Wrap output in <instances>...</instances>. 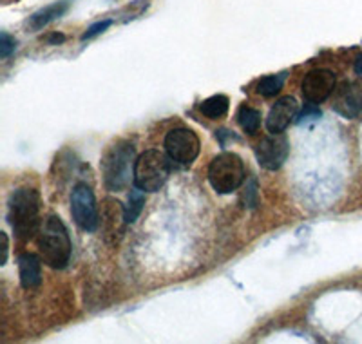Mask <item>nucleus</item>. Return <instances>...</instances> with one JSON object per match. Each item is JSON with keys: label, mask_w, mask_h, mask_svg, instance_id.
<instances>
[{"label": "nucleus", "mask_w": 362, "mask_h": 344, "mask_svg": "<svg viewBox=\"0 0 362 344\" xmlns=\"http://www.w3.org/2000/svg\"><path fill=\"white\" fill-rule=\"evenodd\" d=\"M40 196L35 189H17L8 203V219L17 238L29 239L40 230Z\"/></svg>", "instance_id": "1"}, {"label": "nucleus", "mask_w": 362, "mask_h": 344, "mask_svg": "<svg viewBox=\"0 0 362 344\" xmlns=\"http://www.w3.org/2000/svg\"><path fill=\"white\" fill-rule=\"evenodd\" d=\"M38 250L51 268H64L71 259V238L66 225L57 216H49L38 230Z\"/></svg>", "instance_id": "2"}, {"label": "nucleus", "mask_w": 362, "mask_h": 344, "mask_svg": "<svg viewBox=\"0 0 362 344\" xmlns=\"http://www.w3.org/2000/svg\"><path fill=\"white\" fill-rule=\"evenodd\" d=\"M134 165H136V152L134 145L129 142H118L112 145L102 160L103 181L109 190H124L131 178H134Z\"/></svg>", "instance_id": "3"}, {"label": "nucleus", "mask_w": 362, "mask_h": 344, "mask_svg": "<svg viewBox=\"0 0 362 344\" xmlns=\"http://www.w3.org/2000/svg\"><path fill=\"white\" fill-rule=\"evenodd\" d=\"M170 174V164L161 151L151 149L136 158L134 185L144 193H158Z\"/></svg>", "instance_id": "4"}, {"label": "nucleus", "mask_w": 362, "mask_h": 344, "mask_svg": "<svg viewBox=\"0 0 362 344\" xmlns=\"http://www.w3.org/2000/svg\"><path fill=\"white\" fill-rule=\"evenodd\" d=\"M209 181L219 194H230L238 190L245 181L243 160L234 152H221L210 161Z\"/></svg>", "instance_id": "5"}, {"label": "nucleus", "mask_w": 362, "mask_h": 344, "mask_svg": "<svg viewBox=\"0 0 362 344\" xmlns=\"http://www.w3.org/2000/svg\"><path fill=\"white\" fill-rule=\"evenodd\" d=\"M71 214L74 223L86 232L98 229V209H96L95 193L87 183H78L71 194Z\"/></svg>", "instance_id": "6"}, {"label": "nucleus", "mask_w": 362, "mask_h": 344, "mask_svg": "<svg viewBox=\"0 0 362 344\" xmlns=\"http://www.w3.org/2000/svg\"><path fill=\"white\" fill-rule=\"evenodd\" d=\"M199 149L202 144L198 134L190 129H173L165 136V151L177 165H192L198 158Z\"/></svg>", "instance_id": "7"}, {"label": "nucleus", "mask_w": 362, "mask_h": 344, "mask_svg": "<svg viewBox=\"0 0 362 344\" xmlns=\"http://www.w3.org/2000/svg\"><path fill=\"white\" fill-rule=\"evenodd\" d=\"M290 152L288 139L283 134H272L264 136L259 144L255 145V156H257V164L267 171H277L283 167Z\"/></svg>", "instance_id": "8"}, {"label": "nucleus", "mask_w": 362, "mask_h": 344, "mask_svg": "<svg viewBox=\"0 0 362 344\" xmlns=\"http://www.w3.org/2000/svg\"><path fill=\"white\" fill-rule=\"evenodd\" d=\"M303 96L308 103H319L326 102L329 96L334 95L335 91V74L329 69H313L303 80Z\"/></svg>", "instance_id": "9"}, {"label": "nucleus", "mask_w": 362, "mask_h": 344, "mask_svg": "<svg viewBox=\"0 0 362 344\" xmlns=\"http://www.w3.org/2000/svg\"><path fill=\"white\" fill-rule=\"evenodd\" d=\"M332 107L344 118H355L362 113V84L344 82L334 91Z\"/></svg>", "instance_id": "10"}, {"label": "nucleus", "mask_w": 362, "mask_h": 344, "mask_svg": "<svg viewBox=\"0 0 362 344\" xmlns=\"http://www.w3.org/2000/svg\"><path fill=\"white\" fill-rule=\"evenodd\" d=\"M299 105H297L293 96H283L272 105L270 113L267 116V129L272 134H279L290 123L297 118Z\"/></svg>", "instance_id": "11"}, {"label": "nucleus", "mask_w": 362, "mask_h": 344, "mask_svg": "<svg viewBox=\"0 0 362 344\" xmlns=\"http://www.w3.org/2000/svg\"><path fill=\"white\" fill-rule=\"evenodd\" d=\"M18 274L25 290H33L42 283V261L38 256L25 252L18 258Z\"/></svg>", "instance_id": "12"}, {"label": "nucleus", "mask_w": 362, "mask_h": 344, "mask_svg": "<svg viewBox=\"0 0 362 344\" xmlns=\"http://www.w3.org/2000/svg\"><path fill=\"white\" fill-rule=\"evenodd\" d=\"M69 0H58V2H53V4L45 6V8L33 13V15L29 17V21L25 22V25H28L31 31H40L42 28L49 25L53 21L64 17L67 13V9H69Z\"/></svg>", "instance_id": "13"}, {"label": "nucleus", "mask_w": 362, "mask_h": 344, "mask_svg": "<svg viewBox=\"0 0 362 344\" xmlns=\"http://www.w3.org/2000/svg\"><path fill=\"white\" fill-rule=\"evenodd\" d=\"M103 217H105L103 223L109 227L107 234H112V236H116V232H122V225L127 223V219H125V210L115 200H105V216Z\"/></svg>", "instance_id": "14"}, {"label": "nucleus", "mask_w": 362, "mask_h": 344, "mask_svg": "<svg viewBox=\"0 0 362 344\" xmlns=\"http://www.w3.org/2000/svg\"><path fill=\"white\" fill-rule=\"evenodd\" d=\"M228 105H230V100L225 95H214L206 98L205 102L199 105V111L210 120H218L228 113Z\"/></svg>", "instance_id": "15"}, {"label": "nucleus", "mask_w": 362, "mask_h": 344, "mask_svg": "<svg viewBox=\"0 0 362 344\" xmlns=\"http://www.w3.org/2000/svg\"><path fill=\"white\" fill-rule=\"evenodd\" d=\"M238 122L245 132L255 134L261 127V113L257 109H254V107L243 105L238 111Z\"/></svg>", "instance_id": "16"}, {"label": "nucleus", "mask_w": 362, "mask_h": 344, "mask_svg": "<svg viewBox=\"0 0 362 344\" xmlns=\"http://www.w3.org/2000/svg\"><path fill=\"white\" fill-rule=\"evenodd\" d=\"M145 205V193L141 189H138L134 185V189L131 190L129 194V203H127V209H125V219L127 223H134L138 219V216L141 214Z\"/></svg>", "instance_id": "17"}, {"label": "nucleus", "mask_w": 362, "mask_h": 344, "mask_svg": "<svg viewBox=\"0 0 362 344\" xmlns=\"http://www.w3.org/2000/svg\"><path fill=\"white\" fill-rule=\"evenodd\" d=\"M284 78H286V74L284 73L270 74V76L261 78L259 82H257V93L263 96H267V98H270V96H276L277 93L283 89Z\"/></svg>", "instance_id": "18"}, {"label": "nucleus", "mask_w": 362, "mask_h": 344, "mask_svg": "<svg viewBox=\"0 0 362 344\" xmlns=\"http://www.w3.org/2000/svg\"><path fill=\"white\" fill-rule=\"evenodd\" d=\"M319 118H321V111L317 109L315 103H308V105L305 107V111L300 113L297 123H299V125H306L308 122H317Z\"/></svg>", "instance_id": "19"}, {"label": "nucleus", "mask_w": 362, "mask_h": 344, "mask_svg": "<svg viewBox=\"0 0 362 344\" xmlns=\"http://www.w3.org/2000/svg\"><path fill=\"white\" fill-rule=\"evenodd\" d=\"M15 47H17V40L15 38L9 37L8 33L0 35V57L8 58L15 51Z\"/></svg>", "instance_id": "20"}, {"label": "nucleus", "mask_w": 362, "mask_h": 344, "mask_svg": "<svg viewBox=\"0 0 362 344\" xmlns=\"http://www.w3.org/2000/svg\"><path fill=\"white\" fill-rule=\"evenodd\" d=\"M111 24H112V21H109V18H107V21L96 22V24L90 25V28L87 29L86 33L82 35V40H89V38H93V37H96V35L103 33V31H105V29H107Z\"/></svg>", "instance_id": "21"}, {"label": "nucleus", "mask_w": 362, "mask_h": 344, "mask_svg": "<svg viewBox=\"0 0 362 344\" xmlns=\"http://www.w3.org/2000/svg\"><path fill=\"white\" fill-rule=\"evenodd\" d=\"M355 73L362 78V55H358L357 60H355Z\"/></svg>", "instance_id": "22"}, {"label": "nucleus", "mask_w": 362, "mask_h": 344, "mask_svg": "<svg viewBox=\"0 0 362 344\" xmlns=\"http://www.w3.org/2000/svg\"><path fill=\"white\" fill-rule=\"evenodd\" d=\"M2 239H4V258H2V265H6V259H8V236L2 232Z\"/></svg>", "instance_id": "23"}, {"label": "nucleus", "mask_w": 362, "mask_h": 344, "mask_svg": "<svg viewBox=\"0 0 362 344\" xmlns=\"http://www.w3.org/2000/svg\"><path fill=\"white\" fill-rule=\"evenodd\" d=\"M66 40V38L62 37V35H53V37L49 38V42H64Z\"/></svg>", "instance_id": "24"}]
</instances>
